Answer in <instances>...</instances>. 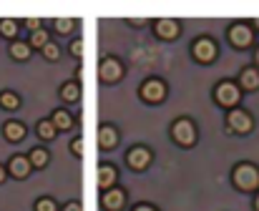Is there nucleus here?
Segmentation results:
<instances>
[{
	"mask_svg": "<svg viewBox=\"0 0 259 211\" xmlns=\"http://www.w3.org/2000/svg\"><path fill=\"white\" fill-rule=\"evenodd\" d=\"M232 181L239 191H254L259 189V171L252 164H239L232 174Z\"/></svg>",
	"mask_w": 259,
	"mask_h": 211,
	"instance_id": "f257e3e1",
	"label": "nucleus"
},
{
	"mask_svg": "<svg viewBox=\"0 0 259 211\" xmlns=\"http://www.w3.org/2000/svg\"><path fill=\"white\" fill-rule=\"evenodd\" d=\"M171 138L179 146L191 148L196 143V126H194V121L191 118H176L171 126Z\"/></svg>",
	"mask_w": 259,
	"mask_h": 211,
	"instance_id": "f03ea898",
	"label": "nucleus"
},
{
	"mask_svg": "<svg viewBox=\"0 0 259 211\" xmlns=\"http://www.w3.org/2000/svg\"><path fill=\"white\" fill-rule=\"evenodd\" d=\"M239 96H242V88H239L234 81H222V83L214 88L217 103L224 106V108H234V106L239 103Z\"/></svg>",
	"mask_w": 259,
	"mask_h": 211,
	"instance_id": "7ed1b4c3",
	"label": "nucleus"
},
{
	"mask_svg": "<svg viewBox=\"0 0 259 211\" xmlns=\"http://www.w3.org/2000/svg\"><path fill=\"white\" fill-rule=\"evenodd\" d=\"M166 83L164 81H159V78H149V81H144L141 83V88H139V96L146 101V103H161L164 98H166Z\"/></svg>",
	"mask_w": 259,
	"mask_h": 211,
	"instance_id": "20e7f679",
	"label": "nucleus"
},
{
	"mask_svg": "<svg viewBox=\"0 0 259 211\" xmlns=\"http://www.w3.org/2000/svg\"><path fill=\"white\" fill-rule=\"evenodd\" d=\"M191 56H194L199 63L209 66V63L217 58V43H214L211 38L201 35V38H196V40H194V45H191Z\"/></svg>",
	"mask_w": 259,
	"mask_h": 211,
	"instance_id": "39448f33",
	"label": "nucleus"
},
{
	"mask_svg": "<svg viewBox=\"0 0 259 211\" xmlns=\"http://www.w3.org/2000/svg\"><path fill=\"white\" fill-rule=\"evenodd\" d=\"M123 76V63L113 56H106L101 63H98V78L103 83H116L118 78Z\"/></svg>",
	"mask_w": 259,
	"mask_h": 211,
	"instance_id": "423d86ee",
	"label": "nucleus"
},
{
	"mask_svg": "<svg viewBox=\"0 0 259 211\" xmlns=\"http://www.w3.org/2000/svg\"><path fill=\"white\" fill-rule=\"evenodd\" d=\"M151 161H154V153L146 146H134L126 156V164H128L131 171H146L151 166Z\"/></svg>",
	"mask_w": 259,
	"mask_h": 211,
	"instance_id": "0eeeda50",
	"label": "nucleus"
},
{
	"mask_svg": "<svg viewBox=\"0 0 259 211\" xmlns=\"http://www.w3.org/2000/svg\"><path fill=\"white\" fill-rule=\"evenodd\" d=\"M227 123H229V131H234V133H249L254 128L252 116L242 108H232L229 116H227Z\"/></svg>",
	"mask_w": 259,
	"mask_h": 211,
	"instance_id": "6e6552de",
	"label": "nucleus"
},
{
	"mask_svg": "<svg viewBox=\"0 0 259 211\" xmlns=\"http://www.w3.org/2000/svg\"><path fill=\"white\" fill-rule=\"evenodd\" d=\"M154 33H156V38H161V40H174V38L181 33V25H179L174 18H159V20L154 23Z\"/></svg>",
	"mask_w": 259,
	"mask_h": 211,
	"instance_id": "1a4fd4ad",
	"label": "nucleus"
},
{
	"mask_svg": "<svg viewBox=\"0 0 259 211\" xmlns=\"http://www.w3.org/2000/svg\"><path fill=\"white\" fill-rule=\"evenodd\" d=\"M229 40H232L234 48H247L252 43V28L244 25V23H234L229 28Z\"/></svg>",
	"mask_w": 259,
	"mask_h": 211,
	"instance_id": "9d476101",
	"label": "nucleus"
},
{
	"mask_svg": "<svg viewBox=\"0 0 259 211\" xmlns=\"http://www.w3.org/2000/svg\"><path fill=\"white\" fill-rule=\"evenodd\" d=\"M30 171H33V164H30L28 156H13L8 161V174L15 176V179H28Z\"/></svg>",
	"mask_w": 259,
	"mask_h": 211,
	"instance_id": "9b49d317",
	"label": "nucleus"
},
{
	"mask_svg": "<svg viewBox=\"0 0 259 211\" xmlns=\"http://www.w3.org/2000/svg\"><path fill=\"white\" fill-rule=\"evenodd\" d=\"M103 209L106 211H121L126 206V191L121 189H111V191H103Z\"/></svg>",
	"mask_w": 259,
	"mask_h": 211,
	"instance_id": "f8f14e48",
	"label": "nucleus"
},
{
	"mask_svg": "<svg viewBox=\"0 0 259 211\" xmlns=\"http://www.w3.org/2000/svg\"><path fill=\"white\" fill-rule=\"evenodd\" d=\"M25 123L23 121H5V126H3V136L10 141V143H18V141H23L25 138Z\"/></svg>",
	"mask_w": 259,
	"mask_h": 211,
	"instance_id": "ddd939ff",
	"label": "nucleus"
},
{
	"mask_svg": "<svg viewBox=\"0 0 259 211\" xmlns=\"http://www.w3.org/2000/svg\"><path fill=\"white\" fill-rule=\"evenodd\" d=\"M116 143H118V131L113 126H101L98 128V146L111 151V148H116Z\"/></svg>",
	"mask_w": 259,
	"mask_h": 211,
	"instance_id": "4468645a",
	"label": "nucleus"
},
{
	"mask_svg": "<svg viewBox=\"0 0 259 211\" xmlns=\"http://www.w3.org/2000/svg\"><path fill=\"white\" fill-rule=\"evenodd\" d=\"M116 169L111 166V164H103L101 169H98V189L101 191H111L113 189V184H116Z\"/></svg>",
	"mask_w": 259,
	"mask_h": 211,
	"instance_id": "2eb2a0df",
	"label": "nucleus"
},
{
	"mask_svg": "<svg viewBox=\"0 0 259 211\" xmlns=\"http://www.w3.org/2000/svg\"><path fill=\"white\" fill-rule=\"evenodd\" d=\"M58 96H61V101H66V103H76V101L81 98V88H78V83L68 81V83H63V86H61Z\"/></svg>",
	"mask_w": 259,
	"mask_h": 211,
	"instance_id": "dca6fc26",
	"label": "nucleus"
},
{
	"mask_svg": "<svg viewBox=\"0 0 259 211\" xmlns=\"http://www.w3.org/2000/svg\"><path fill=\"white\" fill-rule=\"evenodd\" d=\"M51 121H53V126H56L58 131H68V128H73V116H71L68 111H63V108L53 111Z\"/></svg>",
	"mask_w": 259,
	"mask_h": 211,
	"instance_id": "f3484780",
	"label": "nucleus"
},
{
	"mask_svg": "<svg viewBox=\"0 0 259 211\" xmlns=\"http://www.w3.org/2000/svg\"><path fill=\"white\" fill-rule=\"evenodd\" d=\"M239 83H242L244 91H257L259 88V73L254 68H244L242 76H239Z\"/></svg>",
	"mask_w": 259,
	"mask_h": 211,
	"instance_id": "a211bd4d",
	"label": "nucleus"
},
{
	"mask_svg": "<svg viewBox=\"0 0 259 211\" xmlns=\"http://www.w3.org/2000/svg\"><path fill=\"white\" fill-rule=\"evenodd\" d=\"M35 131H38V136H40L43 141H53V138H56V133H58V128L53 126V121H51V118H43V121H38Z\"/></svg>",
	"mask_w": 259,
	"mask_h": 211,
	"instance_id": "6ab92c4d",
	"label": "nucleus"
},
{
	"mask_svg": "<svg viewBox=\"0 0 259 211\" xmlns=\"http://www.w3.org/2000/svg\"><path fill=\"white\" fill-rule=\"evenodd\" d=\"M28 159H30L33 169H46L48 161H51V153H48L46 148H33V151L28 153Z\"/></svg>",
	"mask_w": 259,
	"mask_h": 211,
	"instance_id": "aec40b11",
	"label": "nucleus"
},
{
	"mask_svg": "<svg viewBox=\"0 0 259 211\" xmlns=\"http://www.w3.org/2000/svg\"><path fill=\"white\" fill-rule=\"evenodd\" d=\"M30 53H33L30 43H10V58H15V61H28Z\"/></svg>",
	"mask_w": 259,
	"mask_h": 211,
	"instance_id": "412c9836",
	"label": "nucleus"
},
{
	"mask_svg": "<svg viewBox=\"0 0 259 211\" xmlns=\"http://www.w3.org/2000/svg\"><path fill=\"white\" fill-rule=\"evenodd\" d=\"M28 43H30V48H38V50H43L51 40H48V30L46 28H40V30H35V33H30V38H28Z\"/></svg>",
	"mask_w": 259,
	"mask_h": 211,
	"instance_id": "4be33fe9",
	"label": "nucleus"
},
{
	"mask_svg": "<svg viewBox=\"0 0 259 211\" xmlns=\"http://www.w3.org/2000/svg\"><path fill=\"white\" fill-rule=\"evenodd\" d=\"M18 106H20L18 93H13V91H3V93H0V108H5V111H15Z\"/></svg>",
	"mask_w": 259,
	"mask_h": 211,
	"instance_id": "5701e85b",
	"label": "nucleus"
},
{
	"mask_svg": "<svg viewBox=\"0 0 259 211\" xmlns=\"http://www.w3.org/2000/svg\"><path fill=\"white\" fill-rule=\"evenodd\" d=\"M0 35L13 40V38L18 35V23H15L13 18H3V20H0Z\"/></svg>",
	"mask_w": 259,
	"mask_h": 211,
	"instance_id": "b1692460",
	"label": "nucleus"
},
{
	"mask_svg": "<svg viewBox=\"0 0 259 211\" xmlns=\"http://www.w3.org/2000/svg\"><path fill=\"white\" fill-rule=\"evenodd\" d=\"M53 28H56V33L66 35V33H71L76 28V23H73V18H56L53 20Z\"/></svg>",
	"mask_w": 259,
	"mask_h": 211,
	"instance_id": "393cba45",
	"label": "nucleus"
},
{
	"mask_svg": "<svg viewBox=\"0 0 259 211\" xmlns=\"http://www.w3.org/2000/svg\"><path fill=\"white\" fill-rule=\"evenodd\" d=\"M35 211H58V204L51 199V196H40L35 201Z\"/></svg>",
	"mask_w": 259,
	"mask_h": 211,
	"instance_id": "a878e982",
	"label": "nucleus"
},
{
	"mask_svg": "<svg viewBox=\"0 0 259 211\" xmlns=\"http://www.w3.org/2000/svg\"><path fill=\"white\" fill-rule=\"evenodd\" d=\"M40 53H43V58H46V61H51V63H53V61H58V56H61V48H58L56 43H48V45H46Z\"/></svg>",
	"mask_w": 259,
	"mask_h": 211,
	"instance_id": "bb28decb",
	"label": "nucleus"
},
{
	"mask_svg": "<svg viewBox=\"0 0 259 211\" xmlns=\"http://www.w3.org/2000/svg\"><path fill=\"white\" fill-rule=\"evenodd\" d=\"M71 153H73L76 159L83 156V138H81V136H76V138L71 141Z\"/></svg>",
	"mask_w": 259,
	"mask_h": 211,
	"instance_id": "cd10ccee",
	"label": "nucleus"
},
{
	"mask_svg": "<svg viewBox=\"0 0 259 211\" xmlns=\"http://www.w3.org/2000/svg\"><path fill=\"white\" fill-rule=\"evenodd\" d=\"M71 56H73V58H81V56H83V40H81V38H76V40L71 43Z\"/></svg>",
	"mask_w": 259,
	"mask_h": 211,
	"instance_id": "c85d7f7f",
	"label": "nucleus"
},
{
	"mask_svg": "<svg viewBox=\"0 0 259 211\" xmlns=\"http://www.w3.org/2000/svg\"><path fill=\"white\" fill-rule=\"evenodd\" d=\"M25 25H28L33 33H35V30H40V20H38V18H25Z\"/></svg>",
	"mask_w": 259,
	"mask_h": 211,
	"instance_id": "c756f323",
	"label": "nucleus"
},
{
	"mask_svg": "<svg viewBox=\"0 0 259 211\" xmlns=\"http://www.w3.org/2000/svg\"><path fill=\"white\" fill-rule=\"evenodd\" d=\"M63 211H83V204H81V201H68V204L63 206Z\"/></svg>",
	"mask_w": 259,
	"mask_h": 211,
	"instance_id": "7c9ffc66",
	"label": "nucleus"
},
{
	"mask_svg": "<svg viewBox=\"0 0 259 211\" xmlns=\"http://www.w3.org/2000/svg\"><path fill=\"white\" fill-rule=\"evenodd\" d=\"M128 23H131L134 28H141V25H144L146 20H141V18H128Z\"/></svg>",
	"mask_w": 259,
	"mask_h": 211,
	"instance_id": "2f4dec72",
	"label": "nucleus"
},
{
	"mask_svg": "<svg viewBox=\"0 0 259 211\" xmlns=\"http://www.w3.org/2000/svg\"><path fill=\"white\" fill-rule=\"evenodd\" d=\"M5 179H8V169L0 164V184H5Z\"/></svg>",
	"mask_w": 259,
	"mask_h": 211,
	"instance_id": "473e14b6",
	"label": "nucleus"
},
{
	"mask_svg": "<svg viewBox=\"0 0 259 211\" xmlns=\"http://www.w3.org/2000/svg\"><path fill=\"white\" fill-rule=\"evenodd\" d=\"M134 211H156V209H154V206H149V204H139Z\"/></svg>",
	"mask_w": 259,
	"mask_h": 211,
	"instance_id": "72a5a7b5",
	"label": "nucleus"
},
{
	"mask_svg": "<svg viewBox=\"0 0 259 211\" xmlns=\"http://www.w3.org/2000/svg\"><path fill=\"white\" fill-rule=\"evenodd\" d=\"M254 206H257V211H259V196H257V201H254Z\"/></svg>",
	"mask_w": 259,
	"mask_h": 211,
	"instance_id": "f704fd0d",
	"label": "nucleus"
},
{
	"mask_svg": "<svg viewBox=\"0 0 259 211\" xmlns=\"http://www.w3.org/2000/svg\"><path fill=\"white\" fill-rule=\"evenodd\" d=\"M254 23H257V28H259V18H257V20H254Z\"/></svg>",
	"mask_w": 259,
	"mask_h": 211,
	"instance_id": "c9c22d12",
	"label": "nucleus"
},
{
	"mask_svg": "<svg viewBox=\"0 0 259 211\" xmlns=\"http://www.w3.org/2000/svg\"><path fill=\"white\" fill-rule=\"evenodd\" d=\"M257 63H259V50H257Z\"/></svg>",
	"mask_w": 259,
	"mask_h": 211,
	"instance_id": "e433bc0d",
	"label": "nucleus"
}]
</instances>
